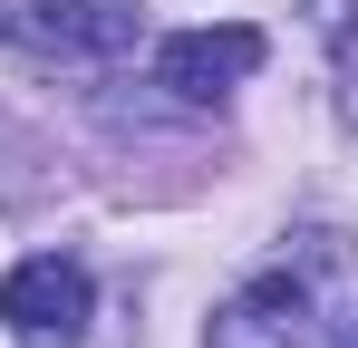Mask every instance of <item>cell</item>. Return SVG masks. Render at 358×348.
I'll list each match as a JSON object with an SVG mask.
<instances>
[{"label": "cell", "mask_w": 358, "mask_h": 348, "mask_svg": "<svg viewBox=\"0 0 358 348\" xmlns=\"http://www.w3.org/2000/svg\"><path fill=\"white\" fill-rule=\"evenodd\" d=\"M0 29L39 58H126L145 39V0H10Z\"/></svg>", "instance_id": "1"}, {"label": "cell", "mask_w": 358, "mask_h": 348, "mask_svg": "<svg viewBox=\"0 0 358 348\" xmlns=\"http://www.w3.org/2000/svg\"><path fill=\"white\" fill-rule=\"evenodd\" d=\"M87 310H97V290L78 261L59 252H29L10 281H0V329L20 348H87Z\"/></svg>", "instance_id": "2"}, {"label": "cell", "mask_w": 358, "mask_h": 348, "mask_svg": "<svg viewBox=\"0 0 358 348\" xmlns=\"http://www.w3.org/2000/svg\"><path fill=\"white\" fill-rule=\"evenodd\" d=\"M262 58H271V39H262L252 20H223V29H175V39L155 49V87H165V97H184V107H213V97H233Z\"/></svg>", "instance_id": "3"}, {"label": "cell", "mask_w": 358, "mask_h": 348, "mask_svg": "<svg viewBox=\"0 0 358 348\" xmlns=\"http://www.w3.org/2000/svg\"><path fill=\"white\" fill-rule=\"evenodd\" d=\"M203 348H310V281H291V271L242 281L233 300L213 310Z\"/></svg>", "instance_id": "4"}, {"label": "cell", "mask_w": 358, "mask_h": 348, "mask_svg": "<svg viewBox=\"0 0 358 348\" xmlns=\"http://www.w3.org/2000/svg\"><path fill=\"white\" fill-rule=\"evenodd\" d=\"M339 116L358 126V39H339Z\"/></svg>", "instance_id": "5"}, {"label": "cell", "mask_w": 358, "mask_h": 348, "mask_svg": "<svg viewBox=\"0 0 358 348\" xmlns=\"http://www.w3.org/2000/svg\"><path fill=\"white\" fill-rule=\"evenodd\" d=\"M329 348H358V310H349V319H339V329H329Z\"/></svg>", "instance_id": "6"}]
</instances>
